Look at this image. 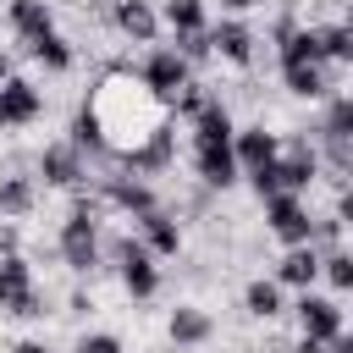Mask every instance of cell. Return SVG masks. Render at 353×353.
Wrapping results in <instances>:
<instances>
[{"mask_svg":"<svg viewBox=\"0 0 353 353\" xmlns=\"http://www.w3.org/2000/svg\"><path fill=\"white\" fill-rule=\"evenodd\" d=\"M83 110L94 116V127H99V138H105L110 154L143 143V138L165 121V105H160V99L143 88V77H132V72H110Z\"/></svg>","mask_w":353,"mask_h":353,"instance_id":"6da1fadb","label":"cell"},{"mask_svg":"<svg viewBox=\"0 0 353 353\" xmlns=\"http://www.w3.org/2000/svg\"><path fill=\"white\" fill-rule=\"evenodd\" d=\"M265 226H270V237H281L287 248H298V243H309L314 215L303 210L298 193H270V199H265Z\"/></svg>","mask_w":353,"mask_h":353,"instance_id":"7a4b0ae2","label":"cell"},{"mask_svg":"<svg viewBox=\"0 0 353 353\" xmlns=\"http://www.w3.org/2000/svg\"><path fill=\"white\" fill-rule=\"evenodd\" d=\"M0 309L6 314H44L39 309V287L22 254H0Z\"/></svg>","mask_w":353,"mask_h":353,"instance_id":"3957f363","label":"cell"},{"mask_svg":"<svg viewBox=\"0 0 353 353\" xmlns=\"http://www.w3.org/2000/svg\"><path fill=\"white\" fill-rule=\"evenodd\" d=\"M138 77H143V88H149L160 105H171V99H176V88L193 77V66L165 44V50H149V61H143V72H138Z\"/></svg>","mask_w":353,"mask_h":353,"instance_id":"277c9868","label":"cell"},{"mask_svg":"<svg viewBox=\"0 0 353 353\" xmlns=\"http://www.w3.org/2000/svg\"><path fill=\"white\" fill-rule=\"evenodd\" d=\"M116 259H121V287L132 292V298H149L154 287H160V270H154V254L138 243V237H121L116 243Z\"/></svg>","mask_w":353,"mask_h":353,"instance_id":"5b68a950","label":"cell"},{"mask_svg":"<svg viewBox=\"0 0 353 353\" xmlns=\"http://www.w3.org/2000/svg\"><path fill=\"white\" fill-rule=\"evenodd\" d=\"M39 110H44V94L28 77H6L0 83V127H28Z\"/></svg>","mask_w":353,"mask_h":353,"instance_id":"8992f818","label":"cell"},{"mask_svg":"<svg viewBox=\"0 0 353 353\" xmlns=\"http://www.w3.org/2000/svg\"><path fill=\"white\" fill-rule=\"evenodd\" d=\"M99 199L110 204V210H121V215H143V210H154V193H149V182L143 176H105L99 182Z\"/></svg>","mask_w":353,"mask_h":353,"instance_id":"52a82bcc","label":"cell"},{"mask_svg":"<svg viewBox=\"0 0 353 353\" xmlns=\"http://www.w3.org/2000/svg\"><path fill=\"white\" fill-rule=\"evenodd\" d=\"M298 325H303V336H320V342L342 336V309H336V298H314V292L303 287V298H298Z\"/></svg>","mask_w":353,"mask_h":353,"instance_id":"ba28073f","label":"cell"},{"mask_svg":"<svg viewBox=\"0 0 353 353\" xmlns=\"http://www.w3.org/2000/svg\"><path fill=\"white\" fill-rule=\"evenodd\" d=\"M314 276H320V248L314 243H298V248H287L281 259H276V287H314Z\"/></svg>","mask_w":353,"mask_h":353,"instance_id":"9c48e42d","label":"cell"},{"mask_svg":"<svg viewBox=\"0 0 353 353\" xmlns=\"http://www.w3.org/2000/svg\"><path fill=\"white\" fill-rule=\"evenodd\" d=\"M281 83L298 94V99H325L336 83H331V72H325V61H287L281 66Z\"/></svg>","mask_w":353,"mask_h":353,"instance_id":"30bf717a","label":"cell"},{"mask_svg":"<svg viewBox=\"0 0 353 353\" xmlns=\"http://www.w3.org/2000/svg\"><path fill=\"white\" fill-rule=\"evenodd\" d=\"M193 165H199V176H204L210 188H232V182H237V154H232V143H193Z\"/></svg>","mask_w":353,"mask_h":353,"instance_id":"8fae6325","label":"cell"},{"mask_svg":"<svg viewBox=\"0 0 353 353\" xmlns=\"http://www.w3.org/2000/svg\"><path fill=\"white\" fill-rule=\"evenodd\" d=\"M39 176H44L50 188H77V182H83V154H77L72 143H50V149L39 154Z\"/></svg>","mask_w":353,"mask_h":353,"instance_id":"7c38bea8","label":"cell"},{"mask_svg":"<svg viewBox=\"0 0 353 353\" xmlns=\"http://www.w3.org/2000/svg\"><path fill=\"white\" fill-rule=\"evenodd\" d=\"M210 55H226V61H254V33H248V22H237V17H226L221 28H210Z\"/></svg>","mask_w":353,"mask_h":353,"instance_id":"4fadbf2b","label":"cell"},{"mask_svg":"<svg viewBox=\"0 0 353 353\" xmlns=\"http://www.w3.org/2000/svg\"><path fill=\"white\" fill-rule=\"evenodd\" d=\"M276 132H265V127H237L232 132V154H237V171H248V165H265V160H276Z\"/></svg>","mask_w":353,"mask_h":353,"instance_id":"5bb4252c","label":"cell"},{"mask_svg":"<svg viewBox=\"0 0 353 353\" xmlns=\"http://www.w3.org/2000/svg\"><path fill=\"white\" fill-rule=\"evenodd\" d=\"M138 226H143V248H149V254H176V248H182V226H176V215H165L160 204L143 210Z\"/></svg>","mask_w":353,"mask_h":353,"instance_id":"9a60e30c","label":"cell"},{"mask_svg":"<svg viewBox=\"0 0 353 353\" xmlns=\"http://www.w3.org/2000/svg\"><path fill=\"white\" fill-rule=\"evenodd\" d=\"M110 22H116L132 44H149V39H154V28H160V17H154V6H149V0H116Z\"/></svg>","mask_w":353,"mask_h":353,"instance_id":"2e32d148","label":"cell"},{"mask_svg":"<svg viewBox=\"0 0 353 353\" xmlns=\"http://www.w3.org/2000/svg\"><path fill=\"white\" fill-rule=\"evenodd\" d=\"M171 342L176 347H204L210 342V314L193 309V303H176L171 309Z\"/></svg>","mask_w":353,"mask_h":353,"instance_id":"e0dca14e","label":"cell"},{"mask_svg":"<svg viewBox=\"0 0 353 353\" xmlns=\"http://www.w3.org/2000/svg\"><path fill=\"white\" fill-rule=\"evenodd\" d=\"M11 28H17L22 39H39V33H50V28H55V11H50V0H11Z\"/></svg>","mask_w":353,"mask_h":353,"instance_id":"ac0fdd59","label":"cell"},{"mask_svg":"<svg viewBox=\"0 0 353 353\" xmlns=\"http://www.w3.org/2000/svg\"><path fill=\"white\" fill-rule=\"evenodd\" d=\"M22 44H28V55H33V61H44L50 72H66V66H72V44H66L55 28H50V33H39V39H22Z\"/></svg>","mask_w":353,"mask_h":353,"instance_id":"d6986e66","label":"cell"},{"mask_svg":"<svg viewBox=\"0 0 353 353\" xmlns=\"http://www.w3.org/2000/svg\"><path fill=\"white\" fill-rule=\"evenodd\" d=\"M314 33H320L325 66H347V61H353V28H347V22H331V28H314Z\"/></svg>","mask_w":353,"mask_h":353,"instance_id":"ffe728a7","label":"cell"},{"mask_svg":"<svg viewBox=\"0 0 353 353\" xmlns=\"http://www.w3.org/2000/svg\"><path fill=\"white\" fill-rule=\"evenodd\" d=\"M33 199V176H0V215H28Z\"/></svg>","mask_w":353,"mask_h":353,"instance_id":"44dd1931","label":"cell"},{"mask_svg":"<svg viewBox=\"0 0 353 353\" xmlns=\"http://www.w3.org/2000/svg\"><path fill=\"white\" fill-rule=\"evenodd\" d=\"M243 303H248V314H259V320H276V314H281V287L259 276V281H248Z\"/></svg>","mask_w":353,"mask_h":353,"instance_id":"7402d4cb","label":"cell"},{"mask_svg":"<svg viewBox=\"0 0 353 353\" xmlns=\"http://www.w3.org/2000/svg\"><path fill=\"white\" fill-rule=\"evenodd\" d=\"M165 28L171 33H199L204 28V0H165Z\"/></svg>","mask_w":353,"mask_h":353,"instance_id":"603a6c76","label":"cell"},{"mask_svg":"<svg viewBox=\"0 0 353 353\" xmlns=\"http://www.w3.org/2000/svg\"><path fill=\"white\" fill-rule=\"evenodd\" d=\"M325 138H353V99L347 94H331V105H325Z\"/></svg>","mask_w":353,"mask_h":353,"instance_id":"cb8c5ba5","label":"cell"},{"mask_svg":"<svg viewBox=\"0 0 353 353\" xmlns=\"http://www.w3.org/2000/svg\"><path fill=\"white\" fill-rule=\"evenodd\" d=\"M320 276H325L336 292H347V287H353V259H347L342 248H325V254H320Z\"/></svg>","mask_w":353,"mask_h":353,"instance_id":"d4e9b609","label":"cell"},{"mask_svg":"<svg viewBox=\"0 0 353 353\" xmlns=\"http://www.w3.org/2000/svg\"><path fill=\"white\" fill-rule=\"evenodd\" d=\"M171 50H176L188 66H193V61H204V55H210V28H199V33H176V44H171Z\"/></svg>","mask_w":353,"mask_h":353,"instance_id":"484cf974","label":"cell"},{"mask_svg":"<svg viewBox=\"0 0 353 353\" xmlns=\"http://www.w3.org/2000/svg\"><path fill=\"white\" fill-rule=\"evenodd\" d=\"M248 182H254V193H259V199L281 193V171H276V160H265V165H248Z\"/></svg>","mask_w":353,"mask_h":353,"instance_id":"4316f807","label":"cell"},{"mask_svg":"<svg viewBox=\"0 0 353 353\" xmlns=\"http://www.w3.org/2000/svg\"><path fill=\"white\" fill-rule=\"evenodd\" d=\"M77 353H121V342H116L110 331H94V336H83V342H77Z\"/></svg>","mask_w":353,"mask_h":353,"instance_id":"83f0119b","label":"cell"},{"mask_svg":"<svg viewBox=\"0 0 353 353\" xmlns=\"http://www.w3.org/2000/svg\"><path fill=\"white\" fill-rule=\"evenodd\" d=\"M0 254H17V232L11 226H0Z\"/></svg>","mask_w":353,"mask_h":353,"instance_id":"f1b7e54d","label":"cell"},{"mask_svg":"<svg viewBox=\"0 0 353 353\" xmlns=\"http://www.w3.org/2000/svg\"><path fill=\"white\" fill-rule=\"evenodd\" d=\"M11 353H50V347H44V342H17Z\"/></svg>","mask_w":353,"mask_h":353,"instance_id":"f546056e","label":"cell"},{"mask_svg":"<svg viewBox=\"0 0 353 353\" xmlns=\"http://www.w3.org/2000/svg\"><path fill=\"white\" fill-rule=\"evenodd\" d=\"M221 6H226V11H254L259 0H221Z\"/></svg>","mask_w":353,"mask_h":353,"instance_id":"4dcf8cb0","label":"cell"},{"mask_svg":"<svg viewBox=\"0 0 353 353\" xmlns=\"http://www.w3.org/2000/svg\"><path fill=\"white\" fill-rule=\"evenodd\" d=\"M6 77H11V55L0 50V83H6Z\"/></svg>","mask_w":353,"mask_h":353,"instance_id":"1f68e13d","label":"cell"}]
</instances>
